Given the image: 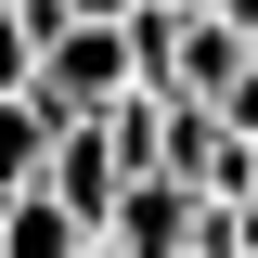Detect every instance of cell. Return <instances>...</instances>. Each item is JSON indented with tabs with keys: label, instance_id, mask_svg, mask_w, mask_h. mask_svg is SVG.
<instances>
[{
	"label": "cell",
	"instance_id": "obj_1",
	"mask_svg": "<svg viewBox=\"0 0 258 258\" xmlns=\"http://www.w3.org/2000/svg\"><path fill=\"white\" fill-rule=\"evenodd\" d=\"M129 78H142V64H129V13H64L26 91H39V116H52V129H78V116H103Z\"/></svg>",
	"mask_w": 258,
	"mask_h": 258
},
{
	"label": "cell",
	"instance_id": "obj_2",
	"mask_svg": "<svg viewBox=\"0 0 258 258\" xmlns=\"http://www.w3.org/2000/svg\"><path fill=\"white\" fill-rule=\"evenodd\" d=\"M194 220H207V194L181 181V168H129V194H116V245L129 258H194Z\"/></svg>",
	"mask_w": 258,
	"mask_h": 258
},
{
	"label": "cell",
	"instance_id": "obj_3",
	"mask_svg": "<svg viewBox=\"0 0 258 258\" xmlns=\"http://www.w3.org/2000/svg\"><path fill=\"white\" fill-rule=\"evenodd\" d=\"M39 181L103 232V220H116V194H129V155H116V129H103V116H78V129H52V168H39Z\"/></svg>",
	"mask_w": 258,
	"mask_h": 258
},
{
	"label": "cell",
	"instance_id": "obj_4",
	"mask_svg": "<svg viewBox=\"0 0 258 258\" xmlns=\"http://www.w3.org/2000/svg\"><path fill=\"white\" fill-rule=\"evenodd\" d=\"M91 245V220L64 207L52 181H26V194H0V258H78Z\"/></svg>",
	"mask_w": 258,
	"mask_h": 258
},
{
	"label": "cell",
	"instance_id": "obj_5",
	"mask_svg": "<svg viewBox=\"0 0 258 258\" xmlns=\"http://www.w3.org/2000/svg\"><path fill=\"white\" fill-rule=\"evenodd\" d=\"M39 168H52V116H39V91H0V194H26Z\"/></svg>",
	"mask_w": 258,
	"mask_h": 258
},
{
	"label": "cell",
	"instance_id": "obj_6",
	"mask_svg": "<svg viewBox=\"0 0 258 258\" xmlns=\"http://www.w3.org/2000/svg\"><path fill=\"white\" fill-rule=\"evenodd\" d=\"M26 78H39V13L0 0V91H26Z\"/></svg>",
	"mask_w": 258,
	"mask_h": 258
},
{
	"label": "cell",
	"instance_id": "obj_7",
	"mask_svg": "<svg viewBox=\"0 0 258 258\" xmlns=\"http://www.w3.org/2000/svg\"><path fill=\"white\" fill-rule=\"evenodd\" d=\"M26 13H39V52H52V26H64V13H142V0H26Z\"/></svg>",
	"mask_w": 258,
	"mask_h": 258
},
{
	"label": "cell",
	"instance_id": "obj_8",
	"mask_svg": "<svg viewBox=\"0 0 258 258\" xmlns=\"http://www.w3.org/2000/svg\"><path fill=\"white\" fill-rule=\"evenodd\" d=\"M194 13H232V26H258V0H194Z\"/></svg>",
	"mask_w": 258,
	"mask_h": 258
}]
</instances>
